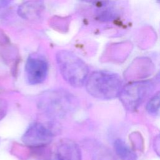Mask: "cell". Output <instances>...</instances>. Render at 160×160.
<instances>
[{
  "label": "cell",
  "instance_id": "obj_16",
  "mask_svg": "<svg viewBox=\"0 0 160 160\" xmlns=\"http://www.w3.org/2000/svg\"><path fill=\"white\" fill-rule=\"evenodd\" d=\"M13 0H0V9H3L10 4Z\"/></svg>",
  "mask_w": 160,
  "mask_h": 160
},
{
  "label": "cell",
  "instance_id": "obj_6",
  "mask_svg": "<svg viewBox=\"0 0 160 160\" xmlns=\"http://www.w3.org/2000/svg\"><path fill=\"white\" fill-rule=\"evenodd\" d=\"M48 64L46 60L39 55H30L25 64V75L29 84L36 85L42 83L46 79Z\"/></svg>",
  "mask_w": 160,
  "mask_h": 160
},
{
  "label": "cell",
  "instance_id": "obj_15",
  "mask_svg": "<svg viewBox=\"0 0 160 160\" xmlns=\"http://www.w3.org/2000/svg\"><path fill=\"white\" fill-rule=\"evenodd\" d=\"M154 147L157 153L160 156V136L156 139L154 141Z\"/></svg>",
  "mask_w": 160,
  "mask_h": 160
},
{
  "label": "cell",
  "instance_id": "obj_1",
  "mask_svg": "<svg viewBox=\"0 0 160 160\" xmlns=\"http://www.w3.org/2000/svg\"><path fill=\"white\" fill-rule=\"evenodd\" d=\"M87 92L100 99H111L119 96L122 90V81L115 73L98 71L92 72L85 82Z\"/></svg>",
  "mask_w": 160,
  "mask_h": 160
},
{
  "label": "cell",
  "instance_id": "obj_14",
  "mask_svg": "<svg viewBox=\"0 0 160 160\" xmlns=\"http://www.w3.org/2000/svg\"><path fill=\"white\" fill-rule=\"evenodd\" d=\"M39 160H58L56 156L55 153L53 154H48L46 155H44L42 158H41Z\"/></svg>",
  "mask_w": 160,
  "mask_h": 160
},
{
  "label": "cell",
  "instance_id": "obj_9",
  "mask_svg": "<svg viewBox=\"0 0 160 160\" xmlns=\"http://www.w3.org/2000/svg\"><path fill=\"white\" fill-rule=\"evenodd\" d=\"M113 5L106 3L98 9L96 13L98 19L102 21H109L116 19L119 15L118 10Z\"/></svg>",
  "mask_w": 160,
  "mask_h": 160
},
{
  "label": "cell",
  "instance_id": "obj_7",
  "mask_svg": "<svg viewBox=\"0 0 160 160\" xmlns=\"http://www.w3.org/2000/svg\"><path fill=\"white\" fill-rule=\"evenodd\" d=\"M55 154L58 160H82L79 146L70 139H62L58 142Z\"/></svg>",
  "mask_w": 160,
  "mask_h": 160
},
{
  "label": "cell",
  "instance_id": "obj_3",
  "mask_svg": "<svg viewBox=\"0 0 160 160\" xmlns=\"http://www.w3.org/2000/svg\"><path fill=\"white\" fill-rule=\"evenodd\" d=\"M75 103V98L68 92L52 90L42 95L39 101V106L48 116L61 118L74 108Z\"/></svg>",
  "mask_w": 160,
  "mask_h": 160
},
{
  "label": "cell",
  "instance_id": "obj_13",
  "mask_svg": "<svg viewBox=\"0 0 160 160\" xmlns=\"http://www.w3.org/2000/svg\"><path fill=\"white\" fill-rule=\"evenodd\" d=\"M8 110V104L6 102L0 99V120H1L6 114Z\"/></svg>",
  "mask_w": 160,
  "mask_h": 160
},
{
  "label": "cell",
  "instance_id": "obj_11",
  "mask_svg": "<svg viewBox=\"0 0 160 160\" xmlns=\"http://www.w3.org/2000/svg\"><path fill=\"white\" fill-rule=\"evenodd\" d=\"M146 110L151 114L156 115L160 113V91L149 99L146 105Z\"/></svg>",
  "mask_w": 160,
  "mask_h": 160
},
{
  "label": "cell",
  "instance_id": "obj_2",
  "mask_svg": "<svg viewBox=\"0 0 160 160\" xmlns=\"http://www.w3.org/2000/svg\"><path fill=\"white\" fill-rule=\"evenodd\" d=\"M59 71L64 79L71 86H82L88 78L89 69L84 61L73 52L60 50L56 54Z\"/></svg>",
  "mask_w": 160,
  "mask_h": 160
},
{
  "label": "cell",
  "instance_id": "obj_4",
  "mask_svg": "<svg viewBox=\"0 0 160 160\" xmlns=\"http://www.w3.org/2000/svg\"><path fill=\"white\" fill-rule=\"evenodd\" d=\"M152 89V86L149 82H133L122 88L119 96L126 108L134 109L149 94Z\"/></svg>",
  "mask_w": 160,
  "mask_h": 160
},
{
  "label": "cell",
  "instance_id": "obj_10",
  "mask_svg": "<svg viewBox=\"0 0 160 160\" xmlns=\"http://www.w3.org/2000/svg\"><path fill=\"white\" fill-rule=\"evenodd\" d=\"M114 148L121 160H136L135 154L121 139H117L114 142Z\"/></svg>",
  "mask_w": 160,
  "mask_h": 160
},
{
  "label": "cell",
  "instance_id": "obj_12",
  "mask_svg": "<svg viewBox=\"0 0 160 160\" xmlns=\"http://www.w3.org/2000/svg\"><path fill=\"white\" fill-rule=\"evenodd\" d=\"M92 160H115L110 152L105 148L98 146L92 152Z\"/></svg>",
  "mask_w": 160,
  "mask_h": 160
},
{
  "label": "cell",
  "instance_id": "obj_17",
  "mask_svg": "<svg viewBox=\"0 0 160 160\" xmlns=\"http://www.w3.org/2000/svg\"><path fill=\"white\" fill-rule=\"evenodd\" d=\"M82 1H84L88 2H95L98 1L99 0H82Z\"/></svg>",
  "mask_w": 160,
  "mask_h": 160
},
{
  "label": "cell",
  "instance_id": "obj_8",
  "mask_svg": "<svg viewBox=\"0 0 160 160\" xmlns=\"http://www.w3.org/2000/svg\"><path fill=\"white\" fill-rule=\"evenodd\" d=\"M44 10V4L42 0H28L21 4L18 9V15L29 21L39 19Z\"/></svg>",
  "mask_w": 160,
  "mask_h": 160
},
{
  "label": "cell",
  "instance_id": "obj_5",
  "mask_svg": "<svg viewBox=\"0 0 160 160\" xmlns=\"http://www.w3.org/2000/svg\"><path fill=\"white\" fill-rule=\"evenodd\" d=\"M53 138L54 133L48 126L36 122L29 126L22 136L21 140L29 148H40L49 144Z\"/></svg>",
  "mask_w": 160,
  "mask_h": 160
}]
</instances>
